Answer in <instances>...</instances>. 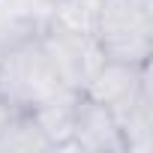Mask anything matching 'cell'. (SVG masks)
<instances>
[{
    "instance_id": "obj_8",
    "label": "cell",
    "mask_w": 153,
    "mask_h": 153,
    "mask_svg": "<svg viewBox=\"0 0 153 153\" xmlns=\"http://www.w3.org/2000/svg\"><path fill=\"white\" fill-rule=\"evenodd\" d=\"M99 9H102V0H48L45 21L60 24V27H66L72 33L96 36Z\"/></svg>"
},
{
    "instance_id": "obj_5",
    "label": "cell",
    "mask_w": 153,
    "mask_h": 153,
    "mask_svg": "<svg viewBox=\"0 0 153 153\" xmlns=\"http://www.w3.org/2000/svg\"><path fill=\"white\" fill-rule=\"evenodd\" d=\"M72 150H81V153H126V144H123V135H120L114 114L87 93H81L78 105H75Z\"/></svg>"
},
{
    "instance_id": "obj_4",
    "label": "cell",
    "mask_w": 153,
    "mask_h": 153,
    "mask_svg": "<svg viewBox=\"0 0 153 153\" xmlns=\"http://www.w3.org/2000/svg\"><path fill=\"white\" fill-rule=\"evenodd\" d=\"M150 87V63H117V60H105L96 72H93V78L87 81L84 93L93 96L96 102H102L114 120L123 117L135 99Z\"/></svg>"
},
{
    "instance_id": "obj_6",
    "label": "cell",
    "mask_w": 153,
    "mask_h": 153,
    "mask_svg": "<svg viewBox=\"0 0 153 153\" xmlns=\"http://www.w3.org/2000/svg\"><path fill=\"white\" fill-rule=\"evenodd\" d=\"M78 90H57L36 108H30V120L42 132L51 150H72V126H75V105H78Z\"/></svg>"
},
{
    "instance_id": "obj_3",
    "label": "cell",
    "mask_w": 153,
    "mask_h": 153,
    "mask_svg": "<svg viewBox=\"0 0 153 153\" xmlns=\"http://www.w3.org/2000/svg\"><path fill=\"white\" fill-rule=\"evenodd\" d=\"M39 36H42V45H45V51L54 63V72H57L60 84L69 87V90L84 93L87 81L93 78V72L105 63L96 36L72 33L60 24H51V21H42Z\"/></svg>"
},
{
    "instance_id": "obj_9",
    "label": "cell",
    "mask_w": 153,
    "mask_h": 153,
    "mask_svg": "<svg viewBox=\"0 0 153 153\" xmlns=\"http://www.w3.org/2000/svg\"><path fill=\"white\" fill-rule=\"evenodd\" d=\"M0 150L3 153H48V141L36 129L27 111H12L0 126Z\"/></svg>"
},
{
    "instance_id": "obj_7",
    "label": "cell",
    "mask_w": 153,
    "mask_h": 153,
    "mask_svg": "<svg viewBox=\"0 0 153 153\" xmlns=\"http://www.w3.org/2000/svg\"><path fill=\"white\" fill-rule=\"evenodd\" d=\"M117 126H120L126 153H150L153 150V87H147L135 99V105L123 117H117Z\"/></svg>"
},
{
    "instance_id": "obj_2",
    "label": "cell",
    "mask_w": 153,
    "mask_h": 153,
    "mask_svg": "<svg viewBox=\"0 0 153 153\" xmlns=\"http://www.w3.org/2000/svg\"><path fill=\"white\" fill-rule=\"evenodd\" d=\"M96 42L105 60L150 63L153 57V0H102Z\"/></svg>"
},
{
    "instance_id": "obj_1",
    "label": "cell",
    "mask_w": 153,
    "mask_h": 153,
    "mask_svg": "<svg viewBox=\"0 0 153 153\" xmlns=\"http://www.w3.org/2000/svg\"><path fill=\"white\" fill-rule=\"evenodd\" d=\"M42 21L15 24L9 36L0 42V99L9 111H30L57 90H63L39 36Z\"/></svg>"
}]
</instances>
